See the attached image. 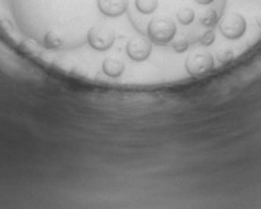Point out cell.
<instances>
[{
	"mask_svg": "<svg viewBox=\"0 0 261 209\" xmlns=\"http://www.w3.org/2000/svg\"><path fill=\"white\" fill-rule=\"evenodd\" d=\"M175 33H177L175 22L167 16L154 18L148 25V38L153 44L160 46L171 42L175 36Z\"/></svg>",
	"mask_w": 261,
	"mask_h": 209,
	"instance_id": "obj_1",
	"label": "cell"
},
{
	"mask_svg": "<svg viewBox=\"0 0 261 209\" xmlns=\"http://www.w3.org/2000/svg\"><path fill=\"white\" fill-rule=\"evenodd\" d=\"M116 40V33L107 25H95L87 34V41L92 49L97 51H106L112 47Z\"/></svg>",
	"mask_w": 261,
	"mask_h": 209,
	"instance_id": "obj_2",
	"label": "cell"
},
{
	"mask_svg": "<svg viewBox=\"0 0 261 209\" xmlns=\"http://www.w3.org/2000/svg\"><path fill=\"white\" fill-rule=\"evenodd\" d=\"M219 30L224 38L229 40L240 39L246 32V20L238 13H230L219 21Z\"/></svg>",
	"mask_w": 261,
	"mask_h": 209,
	"instance_id": "obj_3",
	"label": "cell"
},
{
	"mask_svg": "<svg viewBox=\"0 0 261 209\" xmlns=\"http://www.w3.org/2000/svg\"><path fill=\"white\" fill-rule=\"evenodd\" d=\"M214 58L209 53L189 55L186 60V70L191 76H203L214 69Z\"/></svg>",
	"mask_w": 261,
	"mask_h": 209,
	"instance_id": "obj_4",
	"label": "cell"
},
{
	"mask_svg": "<svg viewBox=\"0 0 261 209\" xmlns=\"http://www.w3.org/2000/svg\"><path fill=\"white\" fill-rule=\"evenodd\" d=\"M126 53L130 60L141 61L147 60L152 53V41L151 39L143 35H136L128 41L126 46Z\"/></svg>",
	"mask_w": 261,
	"mask_h": 209,
	"instance_id": "obj_5",
	"label": "cell"
},
{
	"mask_svg": "<svg viewBox=\"0 0 261 209\" xmlns=\"http://www.w3.org/2000/svg\"><path fill=\"white\" fill-rule=\"evenodd\" d=\"M129 0H97L98 9L109 18H118L128 9Z\"/></svg>",
	"mask_w": 261,
	"mask_h": 209,
	"instance_id": "obj_6",
	"label": "cell"
},
{
	"mask_svg": "<svg viewBox=\"0 0 261 209\" xmlns=\"http://www.w3.org/2000/svg\"><path fill=\"white\" fill-rule=\"evenodd\" d=\"M102 70L110 77H120L122 73L124 72V64L117 59L109 58L102 64Z\"/></svg>",
	"mask_w": 261,
	"mask_h": 209,
	"instance_id": "obj_7",
	"label": "cell"
},
{
	"mask_svg": "<svg viewBox=\"0 0 261 209\" xmlns=\"http://www.w3.org/2000/svg\"><path fill=\"white\" fill-rule=\"evenodd\" d=\"M44 46L49 50H60L64 47V40L58 33L47 32L44 39Z\"/></svg>",
	"mask_w": 261,
	"mask_h": 209,
	"instance_id": "obj_8",
	"label": "cell"
},
{
	"mask_svg": "<svg viewBox=\"0 0 261 209\" xmlns=\"http://www.w3.org/2000/svg\"><path fill=\"white\" fill-rule=\"evenodd\" d=\"M218 20H219V16H218L217 10L213 9V8H208L206 10H204L199 18L200 24L208 28H214V25H217Z\"/></svg>",
	"mask_w": 261,
	"mask_h": 209,
	"instance_id": "obj_9",
	"label": "cell"
},
{
	"mask_svg": "<svg viewBox=\"0 0 261 209\" xmlns=\"http://www.w3.org/2000/svg\"><path fill=\"white\" fill-rule=\"evenodd\" d=\"M136 8L142 14H152L158 8V0H136Z\"/></svg>",
	"mask_w": 261,
	"mask_h": 209,
	"instance_id": "obj_10",
	"label": "cell"
},
{
	"mask_svg": "<svg viewBox=\"0 0 261 209\" xmlns=\"http://www.w3.org/2000/svg\"><path fill=\"white\" fill-rule=\"evenodd\" d=\"M178 21L183 25H189L192 24L193 20L195 18L194 10L191 9V8H180L177 13Z\"/></svg>",
	"mask_w": 261,
	"mask_h": 209,
	"instance_id": "obj_11",
	"label": "cell"
},
{
	"mask_svg": "<svg viewBox=\"0 0 261 209\" xmlns=\"http://www.w3.org/2000/svg\"><path fill=\"white\" fill-rule=\"evenodd\" d=\"M214 41H215L214 28H213V29L206 30V32L204 33V35L200 38V44L204 45V46H209V45H212Z\"/></svg>",
	"mask_w": 261,
	"mask_h": 209,
	"instance_id": "obj_12",
	"label": "cell"
},
{
	"mask_svg": "<svg viewBox=\"0 0 261 209\" xmlns=\"http://www.w3.org/2000/svg\"><path fill=\"white\" fill-rule=\"evenodd\" d=\"M173 50H174L175 53H184L188 50L189 47V42L186 40V39H180V40H177L173 42Z\"/></svg>",
	"mask_w": 261,
	"mask_h": 209,
	"instance_id": "obj_13",
	"label": "cell"
},
{
	"mask_svg": "<svg viewBox=\"0 0 261 209\" xmlns=\"http://www.w3.org/2000/svg\"><path fill=\"white\" fill-rule=\"evenodd\" d=\"M234 59V51L231 50H225V51H221L218 54V60L220 64H228Z\"/></svg>",
	"mask_w": 261,
	"mask_h": 209,
	"instance_id": "obj_14",
	"label": "cell"
},
{
	"mask_svg": "<svg viewBox=\"0 0 261 209\" xmlns=\"http://www.w3.org/2000/svg\"><path fill=\"white\" fill-rule=\"evenodd\" d=\"M194 2L198 3V4H200V5H209V4H212L214 0H194Z\"/></svg>",
	"mask_w": 261,
	"mask_h": 209,
	"instance_id": "obj_15",
	"label": "cell"
},
{
	"mask_svg": "<svg viewBox=\"0 0 261 209\" xmlns=\"http://www.w3.org/2000/svg\"><path fill=\"white\" fill-rule=\"evenodd\" d=\"M256 24L261 28V11L256 15Z\"/></svg>",
	"mask_w": 261,
	"mask_h": 209,
	"instance_id": "obj_16",
	"label": "cell"
}]
</instances>
